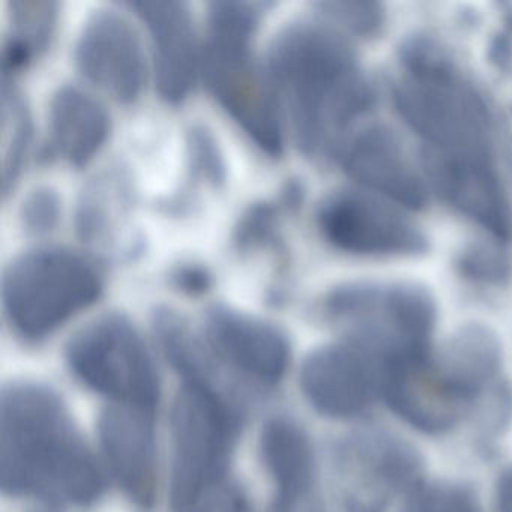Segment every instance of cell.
Masks as SVG:
<instances>
[{
	"instance_id": "4fadbf2b",
	"label": "cell",
	"mask_w": 512,
	"mask_h": 512,
	"mask_svg": "<svg viewBox=\"0 0 512 512\" xmlns=\"http://www.w3.org/2000/svg\"><path fill=\"white\" fill-rule=\"evenodd\" d=\"M337 154L344 170L364 190L401 208L415 209L424 203L422 178L388 128L370 125L355 130Z\"/></svg>"
},
{
	"instance_id": "484cf974",
	"label": "cell",
	"mask_w": 512,
	"mask_h": 512,
	"mask_svg": "<svg viewBox=\"0 0 512 512\" xmlns=\"http://www.w3.org/2000/svg\"><path fill=\"white\" fill-rule=\"evenodd\" d=\"M172 283L187 295H202L212 286V275L203 266L188 263L173 269Z\"/></svg>"
},
{
	"instance_id": "8fae6325",
	"label": "cell",
	"mask_w": 512,
	"mask_h": 512,
	"mask_svg": "<svg viewBox=\"0 0 512 512\" xmlns=\"http://www.w3.org/2000/svg\"><path fill=\"white\" fill-rule=\"evenodd\" d=\"M385 367L352 341L314 350L301 370V388L308 403L334 419L362 415L382 397Z\"/></svg>"
},
{
	"instance_id": "83f0119b",
	"label": "cell",
	"mask_w": 512,
	"mask_h": 512,
	"mask_svg": "<svg viewBox=\"0 0 512 512\" xmlns=\"http://www.w3.org/2000/svg\"><path fill=\"white\" fill-rule=\"evenodd\" d=\"M497 512H512V467L502 473L496 487Z\"/></svg>"
},
{
	"instance_id": "6da1fadb",
	"label": "cell",
	"mask_w": 512,
	"mask_h": 512,
	"mask_svg": "<svg viewBox=\"0 0 512 512\" xmlns=\"http://www.w3.org/2000/svg\"><path fill=\"white\" fill-rule=\"evenodd\" d=\"M268 73L305 154H337L370 109L355 53L329 22L299 20L281 29L269 50Z\"/></svg>"
},
{
	"instance_id": "5bb4252c",
	"label": "cell",
	"mask_w": 512,
	"mask_h": 512,
	"mask_svg": "<svg viewBox=\"0 0 512 512\" xmlns=\"http://www.w3.org/2000/svg\"><path fill=\"white\" fill-rule=\"evenodd\" d=\"M101 448L118 484L142 508L157 497L158 457L152 412L107 407L98 421Z\"/></svg>"
},
{
	"instance_id": "7a4b0ae2",
	"label": "cell",
	"mask_w": 512,
	"mask_h": 512,
	"mask_svg": "<svg viewBox=\"0 0 512 512\" xmlns=\"http://www.w3.org/2000/svg\"><path fill=\"white\" fill-rule=\"evenodd\" d=\"M0 482L11 496L89 505L104 479L61 398L34 383H16L0 401Z\"/></svg>"
},
{
	"instance_id": "7402d4cb",
	"label": "cell",
	"mask_w": 512,
	"mask_h": 512,
	"mask_svg": "<svg viewBox=\"0 0 512 512\" xmlns=\"http://www.w3.org/2000/svg\"><path fill=\"white\" fill-rule=\"evenodd\" d=\"M62 215L59 194L49 187H38L28 194L20 206V220L29 235L43 236L58 227Z\"/></svg>"
},
{
	"instance_id": "277c9868",
	"label": "cell",
	"mask_w": 512,
	"mask_h": 512,
	"mask_svg": "<svg viewBox=\"0 0 512 512\" xmlns=\"http://www.w3.org/2000/svg\"><path fill=\"white\" fill-rule=\"evenodd\" d=\"M394 100L422 140V158L496 164L493 128L484 103L442 59L412 53L395 85Z\"/></svg>"
},
{
	"instance_id": "d6986e66",
	"label": "cell",
	"mask_w": 512,
	"mask_h": 512,
	"mask_svg": "<svg viewBox=\"0 0 512 512\" xmlns=\"http://www.w3.org/2000/svg\"><path fill=\"white\" fill-rule=\"evenodd\" d=\"M2 179L7 196L22 175L32 140V119L17 89L4 85L2 98Z\"/></svg>"
},
{
	"instance_id": "5b68a950",
	"label": "cell",
	"mask_w": 512,
	"mask_h": 512,
	"mask_svg": "<svg viewBox=\"0 0 512 512\" xmlns=\"http://www.w3.org/2000/svg\"><path fill=\"white\" fill-rule=\"evenodd\" d=\"M103 280L82 254L38 247L17 256L2 277V305L16 334L43 340L100 299Z\"/></svg>"
},
{
	"instance_id": "9a60e30c",
	"label": "cell",
	"mask_w": 512,
	"mask_h": 512,
	"mask_svg": "<svg viewBox=\"0 0 512 512\" xmlns=\"http://www.w3.org/2000/svg\"><path fill=\"white\" fill-rule=\"evenodd\" d=\"M205 329L214 352L239 373L263 385L286 376L289 341L271 323L220 305L209 310Z\"/></svg>"
},
{
	"instance_id": "ba28073f",
	"label": "cell",
	"mask_w": 512,
	"mask_h": 512,
	"mask_svg": "<svg viewBox=\"0 0 512 512\" xmlns=\"http://www.w3.org/2000/svg\"><path fill=\"white\" fill-rule=\"evenodd\" d=\"M67 361L77 379L113 403L154 413L157 368L142 335L122 314H106L80 329L68 343Z\"/></svg>"
},
{
	"instance_id": "cb8c5ba5",
	"label": "cell",
	"mask_w": 512,
	"mask_h": 512,
	"mask_svg": "<svg viewBox=\"0 0 512 512\" xmlns=\"http://www.w3.org/2000/svg\"><path fill=\"white\" fill-rule=\"evenodd\" d=\"M326 22L350 31L368 32L380 22L379 7L361 2H326L319 5Z\"/></svg>"
},
{
	"instance_id": "ac0fdd59",
	"label": "cell",
	"mask_w": 512,
	"mask_h": 512,
	"mask_svg": "<svg viewBox=\"0 0 512 512\" xmlns=\"http://www.w3.org/2000/svg\"><path fill=\"white\" fill-rule=\"evenodd\" d=\"M58 7L50 0H13L8 4V31L2 53L5 80L22 73L50 46Z\"/></svg>"
},
{
	"instance_id": "e0dca14e",
	"label": "cell",
	"mask_w": 512,
	"mask_h": 512,
	"mask_svg": "<svg viewBox=\"0 0 512 512\" xmlns=\"http://www.w3.org/2000/svg\"><path fill=\"white\" fill-rule=\"evenodd\" d=\"M260 454L277 485V497L292 499L313 493V446L296 422L281 416L266 422L260 434Z\"/></svg>"
},
{
	"instance_id": "52a82bcc",
	"label": "cell",
	"mask_w": 512,
	"mask_h": 512,
	"mask_svg": "<svg viewBox=\"0 0 512 512\" xmlns=\"http://www.w3.org/2000/svg\"><path fill=\"white\" fill-rule=\"evenodd\" d=\"M239 415L208 377H184L172 409V508L185 511L224 481Z\"/></svg>"
},
{
	"instance_id": "8992f818",
	"label": "cell",
	"mask_w": 512,
	"mask_h": 512,
	"mask_svg": "<svg viewBox=\"0 0 512 512\" xmlns=\"http://www.w3.org/2000/svg\"><path fill=\"white\" fill-rule=\"evenodd\" d=\"M325 311L344 340L373 353L385 371L431 353L433 302L415 287L344 286L326 298Z\"/></svg>"
},
{
	"instance_id": "2e32d148",
	"label": "cell",
	"mask_w": 512,
	"mask_h": 512,
	"mask_svg": "<svg viewBox=\"0 0 512 512\" xmlns=\"http://www.w3.org/2000/svg\"><path fill=\"white\" fill-rule=\"evenodd\" d=\"M49 131L55 154L80 169L106 146L112 121L97 98L76 86H64L50 101Z\"/></svg>"
},
{
	"instance_id": "44dd1931",
	"label": "cell",
	"mask_w": 512,
	"mask_h": 512,
	"mask_svg": "<svg viewBox=\"0 0 512 512\" xmlns=\"http://www.w3.org/2000/svg\"><path fill=\"white\" fill-rule=\"evenodd\" d=\"M188 160L194 175L206 184H223L226 179V163L223 152L211 131L203 127H194L188 133Z\"/></svg>"
},
{
	"instance_id": "ffe728a7",
	"label": "cell",
	"mask_w": 512,
	"mask_h": 512,
	"mask_svg": "<svg viewBox=\"0 0 512 512\" xmlns=\"http://www.w3.org/2000/svg\"><path fill=\"white\" fill-rule=\"evenodd\" d=\"M401 512H482L472 491L461 485L421 484L407 493Z\"/></svg>"
},
{
	"instance_id": "3957f363",
	"label": "cell",
	"mask_w": 512,
	"mask_h": 512,
	"mask_svg": "<svg viewBox=\"0 0 512 512\" xmlns=\"http://www.w3.org/2000/svg\"><path fill=\"white\" fill-rule=\"evenodd\" d=\"M259 19L260 10L254 4L209 5L200 71L224 112L260 151L275 158L283 154V110L268 68L254 55Z\"/></svg>"
},
{
	"instance_id": "7c38bea8",
	"label": "cell",
	"mask_w": 512,
	"mask_h": 512,
	"mask_svg": "<svg viewBox=\"0 0 512 512\" xmlns=\"http://www.w3.org/2000/svg\"><path fill=\"white\" fill-rule=\"evenodd\" d=\"M128 7L145 25L151 40L155 86L161 100L182 103L202 68L190 7L185 2H133Z\"/></svg>"
},
{
	"instance_id": "603a6c76",
	"label": "cell",
	"mask_w": 512,
	"mask_h": 512,
	"mask_svg": "<svg viewBox=\"0 0 512 512\" xmlns=\"http://www.w3.org/2000/svg\"><path fill=\"white\" fill-rule=\"evenodd\" d=\"M277 227L278 208L271 203H260L241 218V223L236 229V242L242 250L263 247L272 242Z\"/></svg>"
},
{
	"instance_id": "9c48e42d",
	"label": "cell",
	"mask_w": 512,
	"mask_h": 512,
	"mask_svg": "<svg viewBox=\"0 0 512 512\" xmlns=\"http://www.w3.org/2000/svg\"><path fill=\"white\" fill-rule=\"evenodd\" d=\"M326 241L347 253L407 254L424 247V238L401 206L364 190L329 194L317 212Z\"/></svg>"
},
{
	"instance_id": "d4e9b609",
	"label": "cell",
	"mask_w": 512,
	"mask_h": 512,
	"mask_svg": "<svg viewBox=\"0 0 512 512\" xmlns=\"http://www.w3.org/2000/svg\"><path fill=\"white\" fill-rule=\"evenodd\" d=\"M182 512H251L247 497L236 485L223 481L206 491L197 502Z\"/></svg>"
},
{
	"instance_id": "4316f807",
	"label": "cell",
	"mask_w": 512,
	"mask_h": 512,
	"mask_svg": "<svg viewBox=\"0 0 512 512\" xmlns=\"http://www.w3.org/2000/svg\"><path fill=\"white\" fill-rule=\"evenodd\" d=\"M271 512H325L323 511L320 502H317L314 494H308V496L292 497V499H286V497H277L274 505H272Z\"/></svg>"
},
{
	"instance_id": "30bf717a",
	"label": "cell",
	"mask_w": 512,
	"mask_h": 512,
	"mask_svg": "<svg viewBox=\"0 0 512 512\" xmlns=\"http://www.w3.org/2000/svg\"><path fill=\"white\" fill-rule=\"evenodd\" d=\"M76 65L95 88L122 104L139 100L146 83V56L139 32L113 8L86 19L76 44Z\"/></svg>"
}]
</instances>
